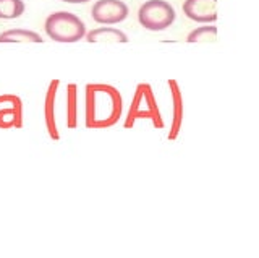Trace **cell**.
I'll use <instances>...</instances> for the list:
<instances>
[{
  "mask_svg": "<svg viewBox=\"0 0 259 258\" xmlns=\"http://www.w3.org/2000/svg\"><path fill=\"white\" fill-rule=\"evenodd\" d=\"M26 10L23 0H0V20H16Z\"/></svg>",
  "mask_w": 259,
  "mask_h": 258,
  "instance_id": "obj_13",
  "label": "cell"
},
{
  "mask_svg": "<svg viewBox=\"0 0 259 258\" xmlns=\"http://www.w3.org/2000/svg\"><path fill=\"white\" fill-rule=\"evenodd\" d=\"M183 13L196 23H212L217 20V0H185Z\"/></svg>",
  "mask_w": 259,
  "mask_h": 258,
  "instance_id": "obj_9",
  "label": "cell"
},
{
  "mask_svg": "<svg viewBox=\"0 0 259 258\" xmlns=\"http://www.w3.org/2000/svg\"><path fill=\"white\" fill-rule=\"evenodd\" d=\"M23 101L16 94H0V128L10 130V128L23 127Z\"/></svg>",
  "mask_w": 259,
  "mask_h": 258,
  "instance_id": "obj_6",
  "label": "cell"
},
{
  "mask_svg": "<svg viewBox=\"0 0 259 258\" xmlns=\"http://www.w3.org/2000/svg\"><path fill=\"white\" fill-rule=\"evenodd\" d=\"M65 112H67V128L73 130L78 127V86L75 83L67 85L65 94Z\"/></svg>",
  "mask_w": 259,
  "mask_h": 258,
  "instance_id": "obj_11",
  "label": "cell"
},
{
  "mask_svg": "<svg viewBox=\"0 0 259 258\" xmlns=\"http://www.w3.org/2000/svg\"><path fill=\"white\" fill-rule=\"evenodd\" d=\"M128 5L121 0H97L93 5L91 17L99 25H118L128 18Z\"/></svg>",
  "mask_w": 259,
  "mask_h": 258,
  "instance_id": "obj_5",
  "label": "cell"
},
{
  "mask_svg": "<svg viewBox=\"0 0 259 258\" xmlns=\"http://www.w3.org/2000/svg\"><path fill=\"white\" fill-rule=\"evenodd\" d=\"M167 86H168V93H170V102H172V120H170V130H168L167 138L170 141H175L182 132V127H183L185 99H183V91L177 80L170 78L167 82Z\"/></svg>",
  "mask_w": 259,
  "mask_h": 258,
  "instance_id": "obj_8",
  "label": "cell"
},
{
  "mask_svg": "<svg viewBox=\"0 0 259 258\" xmlns=\"http://www.w3.org/2000/svg\"><path fill=\"white\" fill-rule=\"evenodd\" d=\"M62 2H65V4H86V2H89V0H62Z\"/></svg>",
  "mask_w": 259,
  "mask_h": 258,
  "instance_id": "obj_15",
  "label": "cell"
},
{
  "mask_svg": "<svg viewBox=\"0 0 259 258\" xmlns=\"http://www.w3.org/2000/svg\"><path fill=\"white\" fill-rule=\"evenodd\" d=\"M88 43H112V44H118V43H128V38L123 31H120L117 28H110V26H102V28H96L93 31L84 34Z\"/></svg>",
  "mask_w": 259,
  "mask_h": 258,
  "instance_id": "obj_10",
  "label": "cell"
},
{
  "mask_svg": "<svg viewBox=\"0 0 259 258\" xmlns=\"http://www.w3.org/2000/svg\"><path fill=\"white\" fill-rule=\"evenodd\" d=\"M217 39L215 26H199L186 36V43H214Z\"/></svg>",
  "mask_w": 259,
  "mask_h": 258,
  "instance_id": "obj_14",
  "label": "cell"
},
{
  "mask_svg": "<svg viewBox=\"0 0 259 258\" xmlns=\"http://www.w3.org/2000/svg\"><path fill=\"white\" fill-rule=\"evenodd\" d=\"M0 43H42V38H40L36 31L31 29H23V28H13V29H7L4 33H0Z\"/></svg>",
  "mask_w": 259,
  "mask_h": 258,
  "instance_id": "obj_12",
  "label": "cell"
},
{
  "mask_svg": "<svg viewBox=\"0 0 259 258\" xmlns=\"http://www.w3.org/2000/svg\"><path fill=\"white\" fill-rule=\"evenodd\" d=\"M123 114V98L118 88L107 83H89L84 88V125L105 130L118 124Z\"/></svg>",
  "mask_w": 259,
  "mask_h": 258,
  "instance_id": "obj_1",
  "label": "cell"
},
{
  "mask_svg": "<svg viewBox=\"0 0 259 258\" xmlns=\"http://www.w3.org/2000/svg\"><path fill=\"white\" fill-rule=\"evenodd\" d=\"M138 120H149L154 128H164V117L160 114L156 94L149 83H140L135 88V94L125 117V128H133Z\"/></svg>",
  "mask_w": 259,
  "mask_h": 258,
  "instance_id": "obj_2",
  "label": "cell"
},
{
  "mask_svg": "<svg viewBox=\"0 0 259 258\" xmlns=\"http://www.w3.org/2000/svg\"><path fill=\"white\" fill-rule=\"evenodd\" d=\"M175 18V9L165 0H148L138 10V21L149 31H164L174 25Z\"/></svg>",
  "mask_w": 259,
  "mask_h": 258,
  "instance_id": "obj_4",
  "label": "cell"
},
{
  "mask_svg": "<svg viewBox=\"0 0 259 258\" xmlns=\"http://www.w3.org/2000/svg\"><path fill=\"white\" fill-rule=\"evenodd\" d=\"M46 34L55 43L71 44L78 43L86 34V25L75 13L55 12L46 18L44 23Z\"/></svg>",
  "mask_w": 259,
  "mask_h": 258,
  "instance_id": "obj_3",
  "label": "cell"
},
{
  "mask_svg": "<svg viewBox=\"0 0 259 258\" xmlns=\"http://www.w3.org/2000/svg\"><path fill=\"white\" fill-rule=\"evenodd\" d=\"M60 88V80L54 78L49 83L47 90H46V96H44V125L49 138L57 141L60 140V130L59 125H57V93H59Z\"/></svg>",
  "mask_w": 259,
  "mask_h": 258,
  "instance_id": "obj_7",
  "label": "cell"
}]
</instances>
